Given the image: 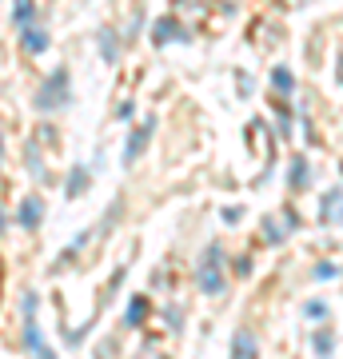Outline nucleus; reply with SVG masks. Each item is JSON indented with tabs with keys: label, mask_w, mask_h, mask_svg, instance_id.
Wrapping results in <instances>:
<instances>
[{
	"label": "nucleus",
	"mask_w": 343,
	"mask_h": 359,
	"mask_svg": "<svg viewBox=\"0 0 343 359\" xmlns=\"http://www.w3.org/2000/svg\"><path fill=\"white\" fill-rule=\"evenodd\" d=\"M68 104V72L64 68H56L48 76V84L36 92V108L40 112H56V108H64Z\"/></svg>",
	"instance_id": "obj_1"
},
{
	"label": "nucleus",
	"mask_w": 343,
	"mask_h": 359,
	"mask_svg": "<svg viewBox=\"0 0 343 359\" xmlns=\"http://www.w3.org/2000/svg\"><path fill=\"white\" fill-rule=\"evenodd\" d=\"M200 287L208 295L224 292V280H220V248H208V268H200Z\"/></svg>",
	"instance_id": "obj_2"
},
{
	"label": "nucleus",
	"mask_w": 343,
	"mask_h": 359,
	"mask_svg": "<svg viewBox=\"0 0 343 359\" xmlns=\"http://www.w3.org/2000/svg\"><path fill=\"white\" fill-rule=\"evenodd\" d=\"M152 128H156V120H144V128H140V132H132V140H128V152H124V164H132V160L144 152V144H148Z\"/></svg>",
	"instance_id": "obj_3"
},
{
	"label": "nucleus",
	"mask_w": 343,
	"mask_h": 359,
	"mask_svg": "<svg viewBox=\"0 0 343 359\" xmlns=\"http://www.w3.org/2000/svg\"><path fill=\"white\" fill-rule=\"evenodd\" d=\"M20 40H25L28 52H44V48H48V32H44V28H25Z\"/></svg>",
	"instance_id": "obj_4"
},
{
	"label": "nucleus",
	"mask_w": 343,
	"mask_h": 359,
	"mask_svg": "<svg viewBox=\"0 0 343 359\" xmlns=\"http://www.w3.org/2000/svg\"><path fill=\"white\" fill-rule=\"evenodd\" d=\"M20 224H25V228H36L40 224V200L36 196H28L25 204H20Z\"/></svg>",
	"instance_id": "obj_5"
},
{
	"label": "nucleus",
	"mask_w": 343,
	"mask_h": 359,
	"mask_svg": "<svg viewBox=\"0 0 343 359\" xmlns=\"http://www.w3.org/2000/svg\"><path fill=\"white\" fill-rule=\"evenodd\" d=\"M323 216H328V219H343V188H335V192L323 200Z\"/></svg>",
	"instance_id": "obj_6"
},
{
	"label": "nucleus",
	"mask_w": 343,
	"mask_h": 359,
	"mask_svg": "<svg viewBox=\"0 0 343 359\" xmlns=\"http://www.w3.org/2000/svg\"><path fill=\"white\" fill-rule=\"evenodd\" d=\"M16 28H32V0H16Z\"/></svg>",
	"instance_id": "obj_7"
},
{
	"label": "nucleus",
	"mask_w": 343,
	"mask_h": 359,
	"mask_svg": "<svg viewBox=\"0 0 343 359\" xmlns=\"http://www.w3.org/2000/svg\"><path fill=\"white\" fill-rule=\"evenodd\" d=\"M231 359H255V344H252V335H240V344L231 347Z\"/></svg>",
	"instance_id": "obj_8"
},
{
	"label": "nucleus",
	"mask_w": 343,
	"mask_h": 359,
	"mask_svg": "<svg viewBox=\"0 0 343 359\" xmlns=\"http://www.w3.org/2000/svg\"><path fill=\"white\" fill-rule=\"evenodd\" d=\"M84 188H88V172H84V168H76V172H72V184H68V196H80Z\"/></svg>",
	"instance_id": "obj_9"
},
{
	"label": "nucleus",
	"mask_w": 343,
	"mask_h": 359,
	"mask_svg": "<svg viewBox=\"0 0 343 359\" xmlns=\"http://www.w3.org/2000/svg\"><path fill=\"white\" fill-rule=\"evenodd\" d=\"M168 36H184V32H180L172 20H160V25H156V44H164Z\"/></svg>",
	"instance_id": "obj_10"
},
{
	"label": "nucleus",
	"mask_w": 343,
	"mask_h": 359,
	"mask_svg": "<svg viewBox=\"0 0 343 359\" xmlns=\"http://www.w3.org/2000/svg\"><path fill=\"white\" fill-rule=\"evenodd\" d=\"M288 184H292V188H304V184H307V164H304V160H295V164H292V180H288Z\"/></svg>",
	"instance_id": "obj_11"
},
{
	"label": "nucleus",
	"mask_w": 343,
	"mask_h": 359,
	"mask_svg": "<svg viewBox=\"0 0 343 359\" xmlns=\"http://www.w3.org/2000/svg\"><path fill=\"white\" fill-rule=\"evenodd\" d=\"M276 88L280 92H292L295 84H292V72H288V68H276Z\"/></svg>",
	"instance_id": "obj_12"
},
{
	"label": "nucleus",
	"mask_w": 343,
	"mask_h": 359,
	"mask_svg": "<svg viewBox=\"0 0 343 359\" xmlns=\"http://www.w3.org/2000/svg\"><path fill=\"white\" fill-rule=\"evenodd\" d=\"M331 347H335V339H331L328 332H319V335H316V351H319V355H328Z\"/></svg>",
	"instance_id": "obj_13"
},
{
	"label": "nucleus",
	"mask_w": 343,
	"mask_h": 359,
	"mask_svg": "<svg viewBox=\"0 0 343 359\" xmlns=\"http://www.w3.org/2000/svg\"><path fill=\"white\" fill-rule=\"evenodd\" d=\"M100 56H104V60H116V40L112 36H100Z\"/></svg>",
	"instance_id": "obj_14"
},
{
	"label": "nucleus",
	"mask_w": 343,
	"mask_h": 359,
	"mask_svg": "<svg viewBox=\"0 0 343 359\" xmlns=\"http://www.w3.org/2000/svg\"><path fill=\"white\" fill-rule=\"evenodd\" d=\"M0 231H4V216H0Z\"/></svg>",
	"instance_id": "obj_15"
},
{
	"label": "nucleus",
	"mask_w": 343,
	"mask_h": 359,
	"mask_svg": "<svg viewBox=\"0 0 343 359\" xmlns=\"http://www.w3.org/2000/svg\"><path fill=\"white\" fill-rule=\"evenodd\" d=\"M0 156H4V144H0Z\"/></svg>",
	"instance_id": "obj_16"
}]
</instances>
